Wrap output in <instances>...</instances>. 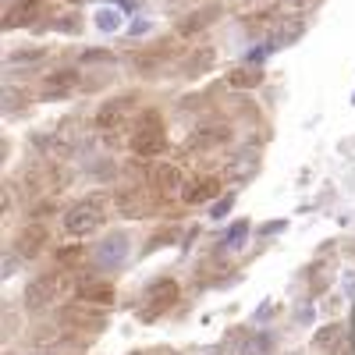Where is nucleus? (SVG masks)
<instances>
[{
    "label": "nucleus",
    "instance_id": "1",
    "mask_svg": "<svg viewBox=\"0 0 355 355\" xmlns=\"http://www.w3.org/2000/svg\"><path fill=\"white\" fill-rule=\"evenodd\" d=\"M110 202H114V196H89V199L75 202L71 210L64 214V231H68V234H78V239L100 231V227L107 224Z\"/></svg>",
    "mask_w": 355,
    "mask_h": 355
},
{
    "label": "nucleus",
    "instance_id": "2",
    "mask_svg": "<svg viewBox=\"0 0 355 355\" xmlns=\"http://www.w3.org/2000/svg\"><path fill=\"white\" fill-rule=\"evenodd\" d=\"M164 146H167V139H164V121H160V114L146 110V114L139 117L135 132H132V153L142 157V160H150V157L164 153Z\"/></svg>",
    "mask_w": 355,
    "mask_h": 355
},
{
    "label": "nucleus",
    "instance_id": "3",
    "mask_svg": "<svg viewBox=\"0 0 355 355\" xmlns=\"http://www.w3.org/2000/svg\"><path fill=\"white\" fill-rule=\"evenodd\" d=\"M57 291H61V274H40L25 288V306L28 309H46L50 302H57Z\"/></svg>",
    "mask_w": 355,
    "mask_h": 355
},
{
    "label": "nucleus",
    "instance_id": "4",
    "mask_svg": "<svg viewBox=\"0 0 355 355\" xmlns=\"http://www.w3.org/2000/svg\"><path fill=\"white\" fill-rule=\"evenodd\" d=\"M61 320L68 323V327H78V331H103L107 316L100 309H89L85 302H71L61 309Z\"/></svg>",
    "mask_w": 355,
    "mask_h": 355
},
{
    "label": "nucleus",
    "instance_id": "5",
    "mask_svg": "<svg viewBox=\"0 0 355 355\" xmlns=\"http://www.w3.org/2000/svg\"><path fill=\"white\" fill-rule=\"evenodd\" d=\"M174 53H178L174 43H153L150 50L135 53V68H139L142 75H157L164 64H171V57H174Z\"/></svg>",
    "mask_w": 355,
    "mask_h": 355
},
{
    "label": "nucleus",
    "instance_id": "6",
    "mask_svg": "<svg viewBox=\"0 0 355 355\" xmlns=\"http://www.w3.org/2000/svg\"><path fill=\"white\" fill-rule=\"evenodd\" d=\"M150 182L160 196H178L185 189V178H182V167H174V164H157L153 174H150Z\"/></svg>",
    "mask_w": 355,
    "mask_h": 355
},
{
    "label": "nucleus",
    "instance_id": "7",
    "mask_svg": "<svg viewBox=\"0 0 355 355\" xmlns=\"http://www.w3.org/2000/svg\"><path fill=\"white\" fill-rule=\"evenodd\" d=\"M43 245H46V227H43V224H28V227H21V231H18V239H15V249H18V256H25V259L40 256Z\"/></svg>",
    "mask_w": 355,
    "mask_h": 355
},
{
    "label": "nucleus",
    "instance_id": "8",
    "mask_svg": "<svg viewBox=\"0 0 355 355\" xmlns=\"http://www.w3.org/2000/svg\"><path fill=\"white\" fill-rule=\"evenodd\" d=\"M220 18V4H210V8H202V11H192V15H185L182 21H178V36H196V33H202L206 25H214Z\"/></svg>",
    "mask_w": 355,
    "mask_h": 355
},
{
    "label": "nucleus",
    "instance_id": "9",
    "mask_svg": "<svg viewBox=\"0 0 355 355\" xmlns=\"http://www.w3.org/2000/svg\"><path fill=\"white\" fill-rule=\"evenodd\" d=\"M128 107H132V100H128V96L103 103V107H100V114H96V125H100L103 132H114V128H121V125H125V114H128Z\"/></svg>",
    "mask_w": 355,
    "mask_h": 355
},
{
    "label": "nucleus",
    "instance_id": "10",
    "mask_svg": "<svg viewBox=\"0 0 355 355\" xmlns=\"http://www.w3.org/2000/svg\"><path fill=\"white\" fill-rule=\"evenodd\" d=\"M75 89H78V75H75L71 68L53 71V75H46V82H43V93H46V96H71Z\"/></svg>",
    "mask_w": 355,
    "mask_h": 355
},
{
    "label": "nucleus",
    "instance_id": "11",
    "mask_svg": "<svg viewBox=\"0 0 355 355\" xmlns=\"http://www.w3.org/2000/svg\"><path fill=\"white\" fill-rule=\"evenodd\" d=\"M182 196H185V202H192V206L210 202L214 196H220V182H217V178H196V182H192Z\"/></svg>",
    "mask_w": 355,
    "mask_h": 355
},
{
    "label": "nucleus",
    "instance_id": "12",
    "mask_svg": "<svg viewBox=\"0 0 355 355\" xmlns=\"http://www.w3.org/2000/svg\"><path fill=\"white\" fill-rule=\"evenodd\" d=\"M146 299H150V313H146V316H157L160 309H167V306L178 299V284H174V281H157Z\"/></svg>",
    "mask_w": 355,
    "mask_h": 355
},
{
    "label": "nucleus",
    "instance_id": "13",
    "mask_svg": "<svg viewBox=\"0 0 355 355\" xmlns=\"http://www.w3.org/2000/svg\"><path fill=\"white\" fill-rule=\"evenodd\" d=\"M227 139H231V128H202L189 139V150H214V146H220Z\"/></svg>",
    "mask_w": 355,
    "mask_h": 355
},
{
    "label": "nucleus",
    "instance_id": "14",
    "mask_svg": "<svg viewBox=\"0 0 355 355\" xmlns=\"http://www.w3.org/2000/svg\"><path fill=\"white\" fill-rule=\"evenodd\" d=\"M114 206H117L121 214H128V217H139L150 202L142 199V192H139V189H128V192H117V196H114Z\"/></svg>",
    "mask_w": 355,
    "mask_h": 355
},
{
    "label": "nucleus",
    "instance_id": "15",
    "mask_svg": "<svg viewBox=\"0 0 355 355\" xmlns=\"http://www.w3.org/2000/svg\"><path fill=\"white\" fill-rule=\"evenodd\" d=\"M78 299H82V302L107 306V302H114V284H82V288H78Z\"/></svg>",
    "mask_w": 355,
    "mask_h": 355
},
{
    "label": "nucleus",
    "instance_id": "16",
    "mask_svg": "<svg viewBox=\"0 0 355 355\" xmlns=\"http://www.w3.org/2000/svg\"><path fill=\"white\" fill-rule=\"evenodd\" d=\"M227 82H231L234 89H256V85L263 82V71H259V68H234V71L227 75Z\"/></svg>",
    "mask_w": 355,
    "mask_h": 355
},
{
    "label": "nucleus",
    "instance_id": "17",
    "mask_svg": "<svg viewBox=\"0 0 355 355\" xmlns=\"http://www.w3.org/2000/svg\"><path fill=\"white\" fill-rule=\"evenodd\" d=\"M210 64H214V50H210V46H202L199 53H192V57H189V64H185V75H199V71H206Z\"/></svg>",
    "mask_w": 355,
    "mask_h": 355
},
{
    "label": "nucleus",
    "instance_id": "18",
    "mask_svg": "<svg viewBox=\"0 0 355 355\" xmlns=\"http://www.w3.org/2000/svg\"><path fill=\"white\" fill-rule=\"evenodd\" d=\"M341 338H345V331L338 327V323H331V327H323V331L316 334V348H320V352H327V348H334Z\"/></svg>",
    "mask_w": 355,
    "mask_h": 355
},
{
    "label": "nucleus",
    "instance_id": "19",
    "mask_svg": "<svg viewBox=\"0 0 355 355\" xmlns=\"http://www.w3.org/2000/svg\"><path fill=\"white\" fill-rule=\"evenodd\" d=\"M36 18V11L33 8H18V11H11L8 18H4V28H15V25H25V21H33Z\"/></svg>",
    "mask_w": 355,
    "mask_h": 355
},
{
    "label": "nucleus",
    "instance_id": "20",
    "mask_svg": "<svg viewBox=\"0 0 355 355\" xmlns=\"http://www.w3.org/2000/svg\"><path fill=\"white\" fill-rule=\"evenodd\" d=\"M21 4H36V0H21Z\"/></svg>",
    "mask_w": 355,
    "mask_h": 355
},
{
    "label": "nucleus",
    "instance_id": "21",
    "mask_svg": "<svg viewBox=\"0 0 355 355\" xmlns=\"http://www.w3.org/2000/svg\"><path fill=\"white\" fill-rule=\"evenodd\" d=\"M71 4H78V0H71Z\"/></svg>",
    "mask_w": 355,
    "mask_h": 355
}]
</instances>
